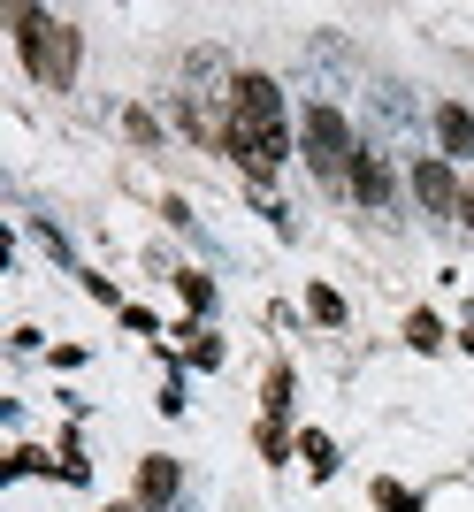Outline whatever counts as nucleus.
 Masks as SVG:
<instances>
[{
    "label": "nucleus",
    "mask_w": 474,
    "mask_h": 512,
    "mask_svg": "<svg viewBox=\"0 0 474 512\" xmlns=\"http://www.w3.org/2000/svg\"><path fill=\"white\" fill-rule=\"evenodd\" d=\"M8 23H16V54L39 85H69L77 77V31L69 23H54L46 8H16Z\"/></svg>",
    "instance_id": "1"
},
{
    "label": "nucleus",
    "mask_w": 474,
    "mask_h": 512,
    "mask_svg": "<svg viewBox=\"0 0 474 512\" xmlns=\"http://www.w3.org/2000/svg\"><path fill=\"white\" fill-rule=\"evenodd\" d=\"M299 146H306V169L329 176V184H337V176H352V161H360V146H352V130H345V115H337V107H322V100L306 107Z\"/></svg>",
    "instance_id": "2"
},
{
    "label": "nucleus",
    "mask_w": 474,
    "mask_h": 512,
    "mask_svg": "<svg viewBox=\"0 0 474 512\" xmlns=\"http://www.w3.org/2000/svg\"><path fill=\"white\" fill-rule=\"evenodd\" d=\"M222 130H237V138L283 130V92H276V77H237V85H230V123H222Z\"/></svg>",
    "instance_id": "3"
},
{
    "label": "nucleus",
    "mask_w": 474,
    "mask_h": 512,
    "mask_svg": "<svg viewBox=\"0 0 474 512\" xmlns=\"http://www.w3.org/2000/svg\"><path fill=\"white\" fill-rule=\"evenodd\" d=\"M413 192H421V207L429 214H459V192H467V184H459L452 176V161H413Z\"/></svg>",
    "instance_id": "4"
},
{
    "label": "nucleus",
    "mask_w": 474,
    "mask_h": 512,
    "mask_svg": "<svg viewBox=\"0 0 474 512\" xmlns=\"http://www.w3.org/2000/svg\"><path fill=\"white\" fill-rule=\"evenodd\" d=\"M176 490H184V467H176L169 451H153V459H138V505H146V512L176 505Z\"/></svg>",
    "instance_id": "5"
},
{
    "label": "nucleus",
    "mask_w": 474,
    "mask_h": 512,
    "mask_svg": "<svg viewBox=\"0 0 474 512\" xmlns=\"http://www.w3.org/2000/svg\"><path fill=\"white\" fill-rule=\"evenodd\" d=\"M436 138H444V161H452V153H474V115L459 100H444L436 107Z\"/></svg>",
    "instance_id": "6"
},
{
    "label": "nucleus",
    "mask_w": 474,
    "mask_h": 512,
    "mask_svg": "<svg viewBox=\"0 0 474 512\" xmlns=\"http://www.w3.org/2000/svg\"><path fill=\"white\" fill-rule=\"evenodd\" d=\"M345 184L367 199V207H390V169L375 161V153H360V161H352V176H345Z\"/></svg>",
    "instance_id": "7"
},
{
    "label": "nucleus",
    "mask_w": 474,
    "mask_h": 512,
    "mask_svg": "<svg viewBox=\"0 0 474 512\" xmlns=\"http://www.w3.org/2000/svg\"><path fill=\"white\" fill-rule=\"evenodd\" d=\"M406 344H413V352H444V321H436L429 306H421V314H406Z\"/></svg>",
    "instance_id": "8"
},
{
    "label": "nucleus",
    "mask_w": 474,
    "mask_h": 512,
    "mask_svg": "<svg viewBox=\"0 0 474 512\" xmlns=\"http://www.w3.org/2000/svg\"><path fill=\"white\" fill-rule=\"evenodd\" d=\"M299 459H306L314 474H337V444H329L322 428H306V436H299Z\"/></svg>",
    "instance_id": "9"
},
{
    "label": "nucleus",
    "mask_w": 474,
    "mask_h": 512,
    "mask_svg": "<svg viewBox=\"0 0 474 512\" xmlns=\"http://www.w3.org/2000/svg\"><path fill=\"white\" fill-rule=\"evenodd\" d=\"M176 291H184V306H192V314H207V306H215V283L199 276V268H184V276H176Z\"/></svg>",
    "instance_id": "10"
},
{
    "label": "nucleus",
    "mask_w": 474,
    "mask_h": 512,
    "mask_svg": "<svg viewBox=\"0 0 474 512\" xmlns=\"http://www.w3.org/2000/svg\"><path fill=\"white\" fill-rule=\"evenodd\" d=\"M306 314H314V321H329V329H337V321H345V299H337L329 283H314V291H306Z\"/></svg>",
    "instance_id": "11"
},
{
    "label": "nucleus",
    "mask_w": 474,
    "mask_h": 512,
    "mask_svg": "<svg viewBox=\"0 0 474 512\" xmlns=\"http://www.w3.org/2000/svg\"><path fill=\"white\" fill-rule=\"evenodd\" d=\"M176 337H184V352H192L199 367H222V344L207 337V329H199V321H192V329H176Z\"/></svg>",
    "instance_id": "12"
},
{
    "label": "nucleus",
    "mask_w": 474,
    "mask_h": 512,
    "mask_svg": "<svg viewBox=\"0 0 474 512\" xmlns=\"http://www.w3.org/2000/svg\"><path fill=\"white\" fill-rule=\"evenodd\" d=\"M260 406H268V421H283V413H291V367H276V375H268V398H260Z\"/></svg>",
    "instance_id": "13"
},
{
    "label": "nucleus",
    "mask_w": 474,
    "mask_h": 512,
    "mask_svg": "<svg viewBox=\"0 0 474 512\" xmlns=\"http://www.w3.org/2000/svg\"><path fill=\"white\" fill-rule=\"evenodd\" d=\"M375 505H383V512H421V497L398 490V482H375Z\"/></svg>",
    "instance_id": "14"
},
{
    "label": "nucleus",
    "mask_w": 474,
    "mask_h": 512,
    "mask_svg": "<svg viewBox=\"0 0 474 512\" xmlns=\"http://www.w3.org/2000/svg\"><path fill=\"white\" fill-rule=\"evenodd\" d=\"M291 451V436H283V421H260V459H283Z\"/></svg>",
    "instance_id": "15"
},
{
    "label": "nucleus",
    "mask_w": 474,
    "mask_h": 512,
    "mask_svg": "<svg viewBox=\"0 0 474 512\" xmlns=\"http://www.w3.org/2000/svg\"><path fill=\"white\" fill-rule=\"evenodd\" d=\"M459 222H467V230H474V184H467V192H459Z\"/></svg>",
    "instance_id": "16"
},
{
    "label": "nucleus",
    "mask_w": 474,
    "mask_h": 512,
    "mask_svg": "<svg viewBox=\"0 0 474 512\" xmlns=\"http://www.w3.org/2000/svg\"><path fill=\"white\" fill-rule=\"evenodd\" d=\"M459 344H467V352H474V321H467V329H459Z\"/></svg>",
    "instance_id": "17"
},
{
    "label": "nucleus",
    "mask_w": 474,
    "mask_h": 512,
    "mask_svg": "<svg viewBox=\"0 0 474 512\" xmlns=\"http://www.w3.org/2000/svg\"><path fill=\"white\" fill-rule=\"evenodd\" d=\"M108 512H130V505H108Z\"/></svg>",
    "instance_id": "18"
}]
</instances>
